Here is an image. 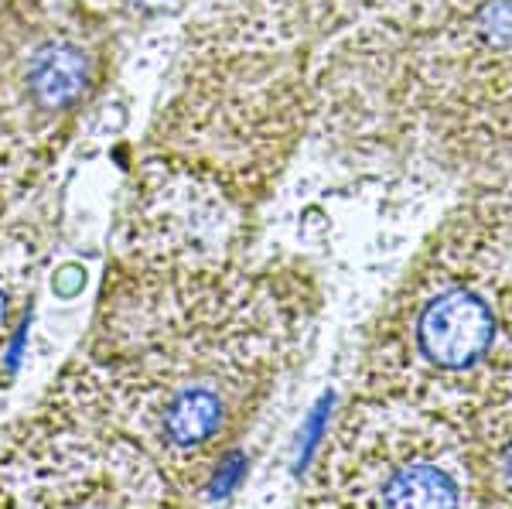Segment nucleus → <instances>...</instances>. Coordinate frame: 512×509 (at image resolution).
I'll list each match as a JSON object with an SVG mask.
<instances>
[{
    "label": "nucleus",
    "instance_id": "nucleus-1",
    "mask_svg": "<svg viewBox=\"0 0 512 509\" xmlns=\"http://www.w3.org/2000/svg\"><path fill=\"white\" fill-rule=\"evenodd\" d=\"M315 308L291 270L113 260L86 339L45 393L137 441L202 509L301 363Z\"/></svg>",
    "mask_w": 512,
    "mask_h": 509
},
{
    "label": "nucleus",
    "instance_id": "nucleus-2",
    "mask_svg": "<svg viewBox=\"0 0 512 509\" xmlns=\"http://www.w3.org/2000/svg\"><path fill=\"white\" fill-rule=\"evenodd\" d=\"M352 393L472 417L512 393V195L431 236L366 328Z\"/></svg>",
    "mask_w": 512,
    "mask_h": 509
},
{
    "label": "nucleus",
    "instance_id": "nucleus-3",
    "mask_svg": "<svg viewBox=\"0 0 512 509\" xmlns=\"http://www.w3.org/2000/svg\"><path fill=\"white\" fill-rule=\"evenodd\" d=\"M297 509H485L465 421L352 393Z\"/></svg>",
    "mask_w": 512,
    "mask_h": 509
},
{
    "label": "nucleus",
    "instance_id": "nucleus-4",
    "mask_svg": "<svg viewBox=\"0 0 512 509\" xmlns=\"http://www.w3.org/2000/svg\"><path fill=\"white\" fill-rule=\"evenodd\" d=\"M0 509H198L137 441L41 397L0 428Z\"/></svg>",
    "mask_w": 512,
    "mask_h": 509
},
{
    "label": "nucleus",
    "instance_id": "nucleus-5",
    "mask_svg": "<svg viewBox=\"0 0 512 509\" xmlns=\"http://www.w3.org/2000/svg\"><path fill=\"white\" fill-rule=\"evenodd\" d=\"M86 7L18 0L0 14V212L55 151L99 86V35Z\"/></svg>",
    "mask_w": 512,
    "mask_h": 509
},
{
    "label": "nucleus",
    "instance_id": "nucleus-6",
    "mask_svg": "<svg viewBox=\"0 0 512 509\" xmlns=\"http://www.w3.org/2000/svg\"><path fill=\"white\" fill-rule=\"evenodd\" d=\"M38 270L41 246L24 229L0 226V390L7 387L14 339L35 298Z\"/></svg>",
    "mask_w": 512,
    "mask_h": 509
},
{
    "label": "nucleus",
    "instance_id": "nucleus-7",
    "mask_svg": "<svg viewBox=\"0 0 512 509\" xmlns=\"http://www.w3.org/2000/svg\"><path fill=\"white\" fill-rule=\"evenodd\" d=\"M485 509H512V393L465 417Z\"/></svg>",
    "mask_w": 512,
    "mask_h": 509
},
{
    "label": "nucleus",
    "instance_id": "nucleus-8",
    "mask_svg": "<svg viewBox=\"0 0 512 509\" xmlns=\"http://www.w3.org/2000/svg\"><path fill=\"white\" fill-rule=\"evenodd\" d=\"M86 11H117V14H147V11H168L181 0H79Z\"/></svg>",
    "mask_w": 512,
    "mask_h": 509
}]
</instances>
